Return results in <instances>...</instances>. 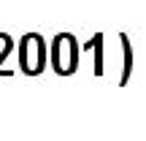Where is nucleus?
I'll use <instances>...</instances> for the list:
<instances>
[{
	"label": "nucleus",
	"instance_id": "nucleus-1",
	"mask_svg": "<svg viewBox=\"0 0 146 141\" xmlns=\"http://www.w3.org/2000/svg\"><path fill=\"white\" fill-rule=\"evenodd\" d=\"M54 68H57V73L76 71V41H73V35L54 38Z\"/></svg>",
	"mask_w": 146,
	"mask_h": 141
},
{
	"label": "nucleus",
	"instance_id": "nucleus-2",
	"mask_svg": "<svg viewBox=\"0 0 146 141\" xmlns=\"http://www.w3.org/2000/svg\"><path fill=\"white\" fill-rule=\"evenodd\" d=\"M43 60H46L43 41L38 35H27L25 41H22V68L27 73H38L43 68Z\"/></svg>",
	"mask_w": 146,
	"mask_h": 141
}]
</instances>
